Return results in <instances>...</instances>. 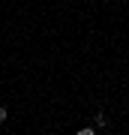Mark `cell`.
Returning <instances> with one entry per match:
<instances>
[{
  "label": "cell",
  "mask_w": 129,
  "mask_h": 135,
  "mask_svg": "<svg viewBox=\"0 0 129 135\" xmlns=\"http://www.w3.org/2000/svg\"><path fill=\"white\" fill-rule=\"evenodd\" d=\"M96 129H108V114H105V111H96Z\"/></svg>",
  "instance_id": "6da1fadb"
},
{
  "label": "cell",
  "mask_w": 129,
  "mask_h": 135,
  "mask_svg": "<svg viewBox=\"0 0 129 135\" xmlns=\"http://www.w3.org/2000/svg\"><path fill=\"white\" fill-rule=\"evenodd\" d=\"M6 120H9V111H6L3 105H0V123H6Z\"/></svg>",
  "instance_id": "7a4b0ae2"
}]
</instances>
